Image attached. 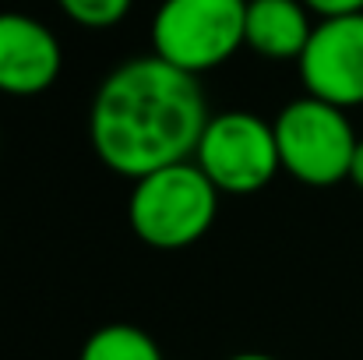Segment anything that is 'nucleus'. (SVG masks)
Wrapping results in <instances>:
<instances>
[{"instance_id":"f257e3e1","label":"nucleus","mask_w":363,"mask_h":360,"mask_svg":"<svg viewBox=\"0 0 363 360\" xmlns=\"http://www.w3.org/2000/svg\"><path fill=\"white\" fill-rule=\"evenodd\" d=\"M208 120L198 75L152 53L123 60L103 78L92 96L89 141L106 170L141 180L162 166L187 163Z\"/></svg>"},{"instance_id":"f03ea898","label":"nucleus","mask_w":363,"mask_h":360,"mask_svg":"<svg viewBox=\"0 0 363 360\" xmlns=\"http://www.w3.org/2000/svg\"><path fill=\"white\" fill-rule=\"evenodd\" d=\"M219 212V191L198 163H173L134 180L127 219L155 251H180L205 237Z\"/></svg>"},{"instance_id":"7ed1b4c3","label":"nucleus","mask_w":363,"mask_h":360,"mask_svg":"<svg viewBox=\"0 0 363 360\" xmlns=\"http://www.w3.org/2000/svg\"><path fill=\"white\" fill-rule=\"evenodd\" d=\"M247 0H162L152 18V53L166 64L205 75L243 46Z\"/></svg>"},{"instance_id":"20e7f679","label":"nucleus","mask_w":363,"mask_h":360,"mask_svg":"<svg viewBox=\"0 0 363 360\" xmlns=\"http://www.w3.org/2000/svg\"><path fill=\"white\" fill-rule=\"evenodd\" d=\"M275 141L279 159L289 177L311 187H332L350 180L357 131L342 107H332L314 96H300L282 107L275 117Z\"/></svg>"},{"instance_id":"39448f33","label":"nucleus","mask_w":363,"mask_h":360,"mask_svg":"<svg viewBox=\"0 0 363 360\" xmlns=\"http://www.w3.org/2000/svg\"><path fill=\"white\" fill-rule=\"evenodd\" d=\"M194 163L205 170L219 195H257L282 170L275 124L247 110L219 114L208 120Z\"/></svg>"},{"instance_id":"423d86ee","label":"nucleus","mask_w":363,"mask_h":360,"mask_svg":"<svg viewBox=\"0 0 363 360\" xmlns=\"http://www.w3.org/2000/svg\"><path fill=\"white\" fill-rule=\"evenodd\" d=\"M296 67L307 96L342 110L363 107V11L318 18Z\"/></svg>"},{"instance_id":"0eeeda50","label":"nucleus","mask_w":363,"mask_h":360,"mask_svg":"<svg viewBox=\"0 0 363 360\" xmlns=\"http://www.w3.org/2000/svg\"><path fill=\"white\" fill-rule=\"evenodd\" d=\"M64 67V50L57 36L32 14L0 11V92L4 96H39Z\"/></svg>"},{"instance_id":"6e6552de","label":"nucleus","mask_w":363,"mask_h":360,"mask_svg":"<svg viewBox=\"0 0 363 360\" xmlns=\"http://www.w3.org/2000/svg\"><path fill=\"white\" fill-rule=\"evenodd\" d=\"M314 25L303 0H247L243 46L268 60H300Z\"/></svg>"},{"instance_id":"1a4fd4ad","label":"nucleus","mask_w":363,"mask_h":360,"mask_svg":"<svg viewBox=\"0 0 363 360\" xmlns=\"http://www.w3.org/2000/svg\"><path fill=\"white\" fill-rule=\"evenodd\" d=\"M78 360H162V354L145 329L127 325V322H113V325L96 329L85 339Z\"/></svg>"},{"instance_id":"9d476101","label":"nucleus","mask_w":363,"mask_h":360,"mask_svg":"<svg viewBox=\"0 0 363 360\" xmlns=\"http://www.w3.org/2000/svg\"><path fill=\"white\" fill-rule=\"evenodd\" d=\"M134 0H57V7L82 28H113L127 18Z\"/></svg>"},{"instance_id":"9b49d317","label":"nucleus","mask_w":363,"mask_h":360,"mask_svg":"<svg viewBox=\"0 0 363 360\" xmlns=\"http://www.w3.org/2000/svg\"><path fill=\"white\" fill-rule=\"evenodd\" d=\"M311 7V14L318 18H335V14H360L363 0H303Z\"/></svg>"},{"instance_id":"f8f14e48","label":"nucleus","mask_w":363,"mask_h":360,"mask_svg":"<svg viewBox=\"0 0 363 360\" xmlns=\"http://www.w3.org/2000/svg\"><path fill=\"white\" fill-rule=\"evenodd\" d=\"M350 180L363 191V138L357 141V152H353V166H350Z\"/></svg>"},{"instance_id":"ddd939ff","label":"nucleus","mask_w":363,"mask_h":360,"mask_svg":"<svg viewBox=\"0 0 363 360\" xmlns=\"http://www.w3.org/2000/svg\"><path fill=\"white\" fill-rule=\"evenodd\" d=\"M226 360H275L268 354H237V357H226Z\"/></svg>"}]
</instances>
